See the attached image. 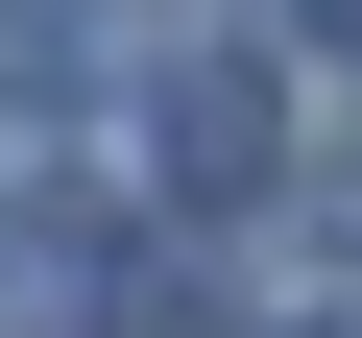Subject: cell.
Wrapping results in <instances>:
<instances>
[{
	"label": "cell",
	"mask_w": 362,
	"mask_h": 338,
	"mask_svg": "<svg viewBox=\"0 0 362 338\" xmlns=\"http://www.w3.org/2000/svg\"><path fill=\"white\" fill-rule=\"evenodd\" d=\"M145 73V25H121V0H0V97H25V121H97Z\"/></svg>",
	"instance_id": "7a4b0ae2"
},
{
	"label": "cell",
	"mask_w": 362,
	"mask_h": 338,
	"mask_svg": "<svg viewBox=\"0 0 362 338\" xmlns=\"http://www.w3.org/2000/svg\"><path fill=\"white\" fill-rule=\"evenodd\" d=\"M290 338H362V314H290Z\"/></svg>",
	"instance_id": "3957f363"
},
{
	"label": "cell",
	"mask_w": 362,
	"mask_h": 338,
	"mask_svg": "<svg viewBox=\"0 0 362 338\" xmlns=\"http://www.w3.org/2000/svg\"><path fill=\"white\" fill-rule=\"evenodd\" d=\"M145 169H169V218H242L266 169H290V121H266V73H242V49H194V73L145 97Z\"/></svg>",
	"instance_id": "6da1fadb"
}]
</instances>
